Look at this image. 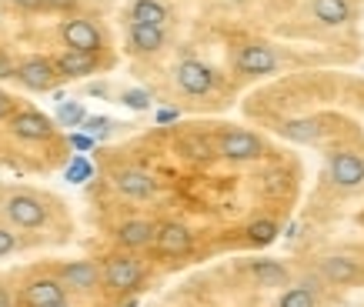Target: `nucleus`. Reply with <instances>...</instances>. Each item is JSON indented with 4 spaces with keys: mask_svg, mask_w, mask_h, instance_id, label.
<instances>
[{
    "mask_svg": "<svg viewBox=\"0 0 364 307\" xmlns=\"http://www.w3.org/2000/svg\"><path fill=\"white\" fill-rule=\"evenodd\" d=\"M70 144H74L77 151H90V147H94V137H90V134H70Z\"/></svg>",
    "mask_w": 364,
    "mask_h": 307,
    "instance_id": "obj_29",
    "label": "nucleus"
},
{
    "mask_svg": "<svg viewBox=\"0 0 364 307\" xmlns=\"http://www.w3.org/2000/svg\"><path fill=\"white\" fill-rule=\"evenodd\" d=\"M11 131L21 141H47V137H54V124L37 110H21V114L11 117Z\"/></svg>",
    "mask_w": 364,
    "mask_h": 307,
    "instance_id": "obj_9",
    "label": "nucleus"
},
{
    "mask_svg": "<svg viewBox=\"0 0 364 307\" xmlns=\"http://www.w3.org/2000/svg\"><path fill=\"white\" fill-rule=\"evenodd\" d=\"M154 244H157V251L167 254V257H181V254H188L194 247V234L184 224L167 220V224L154 227Z\"/></svg>",
    "mask_w": 364,
    "mask_h": 307,
    "instance_id": "obj_4",
    "label": "nucleus"
},
{
    "mask_svg": "<svg viewBox=\"0 0 364 307\" xmlns=\"http://www.w3.org/2000/svg\"><path fill=\"white\" fill-rule=\"evenodd\" d=\"M117 244L127 247V251H141L147 244H154V224L147 220H127L117 227Z\"/></svg>",
    "mask_w": 364,
    "mask_h": 307,
    "instance_id": "obj_14",
    "label": "nucleus"
},
{
    "mask_svg": "<svg viewBox=\"0 0 364 307\" xmlns=\"http://www.w3.org/2000/svg\"><path fill=\"white\" fill-rule=\"evenodd\" d=\"M67 301V287L57 281V277H37L23 287V304L27 307H50Z\"/></svg>",
    "mask_w": 364,
    "mask_h": 307,
    "instance_id": "obj_8",
    "label": "nucleus"
},
{
    "mask_svg": "<svg viewBox=\"0 0 364 307\" xmlns=\"http://www.w3.org/2000/svg\"><path fill=\"white\" fill-rule=\"evenodd\" d=\"M121 100L131 110H147V107H151V94H147V90H124Z\"/></svg>",
    "mask_w": 364,
    "mask_h": 307,
    "instance_id": "obj_25",
    "label": "nucleus"
},
{
    "mask_svg": "<svg viewBox=\"0 0 364 307\" xmlns=\"http://www.w3.org/2000/svg\"><path fill=\"white\" fill-rule=\"evenodd\" d=\"M281 134H284L287 141H298V144H308L318 137V124L314 121H287L284 127H281Z\"/></svg>",
    "mask_w": 364,
    "mask_h": 307,
    "instance_id": "obj_21",
    "label": "nucleus"
},
{
    "mask_svg": "<svg viewBox=\"0 0 364 307\" xmlns=\"http://www.w3.org/2000/svg\"><path fill=\"white\" fill-rule=\"evenodd\" d=\"M318 301H314V291H308V287H291V291H284L281 294V301H277V307H314Z\"/></svg>",
    "mask_w": 364,
    "mask_h": 307,
    "instance_id": "obj_23",
    "label": "nucleus"
},
{
    "mask_svg": "<svg viewBox=\"0 0 364 307\" xmlns=\"http://www.w3.org/2000/svg\"><path fill=\"white\" fill-rule=\"evenodd\" d=\"M11 110H14V97H7V94L0 90V121H4V117H7Z\"/></svg>",
    "mask_w": 364,
    "mask_h": 307,
    "instance_id": "obj_31",
    "label": "nucleus"
},
{
    "mask_svg": "<svg viewBox=\"0 0 364 307\" xmlns=\"http://www.w3.org/2000/svg\"><path fill=\"white\" fill-rule=\"evenodd\" d=\"M11 4H17L21 11H41V7H47L44 0H11Z\"/></svg>",
    "mask_w": 364,
    "mask_h": 307,
    "instance_id": "obj_30",
    "label": "nucleus"
},
{
    "mask_svg": "<svg viewBox=\"0 0 364 307\" xmlns=\"http://www.w3.org/2000/svg\"><path fill=\"white\" fill-rule=\"evenodd\" d=\"M261 141L247 131H228L221 137V157L228 161H254V157H261Z\"/></svg>",
    "mask_w": 364,
    "mask_h": 307,
    "instance_id": "obj_10",
    "label": "nucleus"
},
{
    "mask_svg": "<svg viewBox=\"0 0 364 307\" xmlns=\"http://www.w3.org/2000/svg\"><path fill=\"white\" fill-rule=\"evenodd\" d=\"M331 181L341 187H361L364 184V161L351 151H341L331 157Z\"/></svg>",
    "mask_w": 364,
    "mask_h": 307,
    "instance_id": "obj_12",
    "label": "nucleus"
},
{
    "mask_svg": "<svg viewBox=\"0 0 364 307\" xmlns=\"http://www.w3.org/2000/svg\"><path fill=\"white\" fill-rule=\"evenodd\" d=\"M247 237H251L257 247H267V244L277 241V224L274 220H254L251 227H247Z\"/></svg>",
    "mask_w": 364,
    "mask_h": 307,
    "instance_id": "obj_22",
    "label": "nucleus"
},
{
    "mask_svg": "<svg viewBox=\"0 0 364 307\" xmlns=\"http://www.w3.org/2000/svg\"><path fill=\"white\" fill-rule=\"evenodd\" d=\"M50 307H70V304H67V301H60V304H50Z\"/></svg>",
    "mask_w": 364,
    "mask_h": 307,
    "instance_id": "obj_37",
    "label": "nucleus"
},
{
    "mask_svg": "<svg viewBox=\"0 0 364 307\" xmlns=\"http://www.w3.org/2000/svg\"><path fill=\"white\" fill-rule=\"evenodd\" d=\"M131 47L137 54H154L164 47V31L151 23H131Z\"/></svg>",
    "mask_w": 364,
    "mask_h": 307,
    "instance_id": "obj_16",
    "label": "nucleus"
},
{
    "mask_svg": "<svg viewBox=\"0 0 364 307\" xmlns=\"http://www.w3.org/2000/svg\"><path fill=\"white\" fill-rule=\"evenodd\" d=\"M11 251H17V237H14V230L0 227V257H4V254H11Z\"/></svg>",
    "mask_w": 364,
    "mask_h": 307,
    "instance_id": "obj_28",
    "label": "nucleus"
},
{
    "mask_svg": "<svg viewBox=\"0 0 364 307\" xmlns=\"http://www.w3.org/2000/svg\"><path fill=\"white\" fill-rule=\"evenodd\" d=\"M141 281H144V267L134 261V257H124V254L107 257L104 267H100V284H107L111 291H117V294H131V291H137Z\"/></svg>",
    "mask_w": 364,
    "mask_h": 307,
    "instance_id": "obj_1",
    "label": "nucleus"
},
{
    "mask_svg": "<svg viewBox=\"0 0 364 307\" xmlns=\"http://www.w3.org/2000/svg\"><path fill=\"white\" fill-rule=\"evenodd\" d=\"M177 84H181L184 94L200 97V94H208V90L214 87V74H210V67H204L200 60H184V64L177 67Z\"/></svg>",
    "mask_w": 364,
    "mask_h": 307,
    "instance_id": "obj_11",
    "label": "nucleus"
},
{
    "mask_svg": "<svg viewBox=\"0 0 364 307\" xmlns=\"http://www.w3.org/2000/svg\"><path fill=\"white\" fill-rule=\"evenodd\" d=\"M114 187L121 190L124 198H134V200H144V198H154L157 190V181L147 171H137V167H124L114 174Z\"/></svg>",
    "mask_w": 364,
    "mask_h": 307,
    "instance_id": "obj_7",
    "label": "nucleus"
},
{
    "mask_svg": "<svg viewBox=\"0 0 364 307\" xmlns=\"http://www.w3.org/2000/svg\"><path fill=\"white\" fill-rule=\"evenodd\" d=\"M0 77H14V64L7 57H0Z\"/></svg>",
    "mask_w": 364,
    "mask_h": 307,
    "instance_id": "obj_35",
    "label": "nucleus"
},
{
    "mask_svg": "<svg viewBox=\"0 0 364 307\" xmlns=\"http://www.w3.org/2000/svg\"><path fill=\"white\" fill-rule=\"evenodd\" d=\"M0 307H17V304H14V297H11V291H7V287H0Z\"/></svg>",
    "mask_w": 364,
    "mask_h": 307,
    "instance_id": "obj_34",
    "label": "nucleus"
},
{
    "mask_svg": "<svg viewBox=\"0 0 364 307\" xmlns=\"http://www.w3.org/2000/svg\"><path fill=\"white\" fill-rule=\"evenodd\" d=\"M131 21L161 27V23L167 21V11H164V4H157V0H137V4L131 7Z\"/></svg>",
    "mask_w": 364,
    "mask_h": 307,
    "instance_id": "obj_20",
    "label": "nucleus"
},
{
    "mask_svg": "<svg viewBox=\"0 0 364 307\" xmlns=\"http://www.w3.org/2000/svg\"><path fill=\"white\" fill-rule=\"evenodd\" d=\"M348 0H314V17L328 27H338V23L348 21Z\"/></svg>",
    "mask_w": 364,
    "mask_h": 307,
    "instance_id": "obj_19",
    "label": "nucleus"
},
{
    "mask_svg": "<svg viewBox=\"0 0 364 307\" xmlns=\"http://www.w3.org/2000/svg\"><path fill=\"white\" fill-rule=\"evenodd\" d=\"M90 94H97V97H104V94H107V87H104V84H90Z\"/></svg>",
    "mask_w": 364,
    "mask_h": 307,
    "instance_id": "obj_36",
    "label": "nucleus"
},
{
    "mask_svg": "<svg viewBox=\"0 0 364 307\" xmlns=\"http://www.w3.org/2000/svg\"><path fill=\"white\" fill-rule=\"evenodd\" d=\"M47 7H54V11H70V7H77V0H44Z\"/></svg>",
    "mask_w": 364,
    "mask_h": 307,
    "instance_id": "obj_32",
    "label": "nucleus"
},
{
    "mask_svg": "<svg viewBox=\"0 0 364 307\" xmlns=\"http://www.w3.org/2000/svg\"><path fill=\"white\" fill-rule=\"evenodd\" d=\"M14 77H17L27 90H50L57 80V67L50 64V60H44V57H31V60H23V64L14 70Z\"/></svg>",
    "mask_w": 364,
    "mask_h": 307,
    "instance_id": "obj_5",
    "label": "nucleus"
},
{
    "mask_svg": "<svg viewBox=\"0 0 364 307\" xmlns=\"http://www.w3.org/2000/svg\"><path fill=\"white\" fill-rule=\"evenodd\" d=\"M247 271H251V277L261 287H281V284H287V267L281 261H251V264H247Z\"/></svg>",
    "mask_w": 364,
    "mask_h": 307,
    "instance_id": "obj_17",
    "label": "nucleus"
},
{
    "mask_svg": "<svg viewBox=\"0 0 364 307\" xmlns=\"http://www.w3.org/2000/svg\"><path fill=\"white\" fill-rule=\"evenodd\" d=\"M321 274L331 284H351V281H358V264L348 261V257H328L321 264Z\"/></svg>",
    "mask_w": 364,
    "mask_h": 307,
    "instance_id": "obj_18",
    "label": "nucleus"
},
{
    "mask_svg": "<svg viewBox=\"0 0 364 307\" xmlns=\"http://www.w3.org/2000/svg\"><path fill=\"white\" fill-rule=\"evenodd\" d=\"M60 33H64V44L70 47V50H80V54H97L100 44H104V41H100V31L90 21H84V17L67 21Z\"/></svg>",
    "mask_w": 364,
    "mask_h": 307,
    "instance_id": "obj_6",
    "label": "nucleus"
},
{
    "mask_svg": "<svg viewBox=\"0 0 364 307\" xmlns=\"http://www.w3.org/2000/svg\"><path fill=\"white\" fill-rule=\"evenodd\" d=\"M107 127H111V121L107 117H84V131L94 137V134H107Z\"/></svg>",
    "mask_w": 364,
    "mask_h": 307,
    "instance_id": "obj_27",
    "label": "nucleus"
},
{
    "mask_svg": "<svg viewBox=\"0 0 364 307\" xmlns=\"http://www.w3.org/2000/svg\"><path fill=\"white\" fill-rule=\"evenodd\" d=\"M87 174H90V164L84 161V157H74V164L67 167V181H74V184H80Z\"/></svg>",
    "mask_w": 364,
    "mask_h": 307,
    "instance_id": "obj_26",
    "label": "nucleus"
},
{
    "mask_svg": "<svg viewBox=\"0 0 364 307\" xmlns=\"http://www.w3.org/2000/svg\"><path fill=\"white\" fill-rule=\"evenodd\" d=\"M57 281L67 291H94L100 284V267L94 261H67L57 267Z\"/></svg>",
    "mask_w": 364,
    "mask_h": 307,
    "instance_id": "obj_3",
    "label": "nucleus"
},
{
    "mask_svg": "<svg viewBox=\"0 0 364 307\" xmlns=\"http://www.w3.org/2000/svg\"><path fill=\"white\" fill-rule=\"evenodd\" d=\"M177 117H181V114H177L174 107H164V110H157V121H161V124H171V121H177Z\"/></svg>",
    "mask_w": 364,
    "mask_h": 307,
    "instance_id": "obj_33",
    "label": "nucleus"
},
{
    "mask_svg": "<svg viewBox=\"0 0 364 307\" xmlns=\"http://www.w3.org/2000/svg\"><path fill=\"white\" fill-rule=\"evenodd\" d=\"M84 117H87V114H84L80 104H60V107H57V121L64 124V127H77V124H84Z\"/></svg>",
    "mask_w": 364,
    "mask_h": 307,
    "instance_id": "obj_24",
    "label": "nucleus"
},
{
    "mask_svg": "<svg viewBox=\"0 0 364 307\" xmlns=\"http://www.w3.org/2000/svg\"><path fill=\"white\" fill-rule=\"evenodd\" d=\"M274 67H277V57L264 44H251L237 54V70L241 74H274Z\"/></svg>",
    "mask_w": 364,
    "mask_h": 307,
    "instance_id": "obj_13",
    "label": "nucleus"
},
{
    "mask_svg": "<svg viewBox=\"0 0 364 307\" xmlns=\"http://www.w3.org/2000/svg\"><path fill=\"white\" fill-rule=\"evenodd\" d=\"M57 74L60 77H87L97 70V57L94 54H80V50H67L57 57Z\"/></svg>",
    "mask_w": 364,
    "mask_h": 307,
    "instance_id": "obj_15",
    "label": "nucleus"
},
{
    "mask_svg": "<svg viewBox=\"0 0 364 307\" xmlns=\"http://www.w3.org/2000/svg\"><path fill=\"white\" fill-rule=\"evenodd\" d=\"M4 214H7V220L14 227H23V230L44 227L47 224V208L33 194H11L4 200Z\"/></svg>",
    "mask_w": 364,
    "mask_h": 307,
    "instance_id": "obj_2",
    "label": "nucleus"
}]
</instances>
